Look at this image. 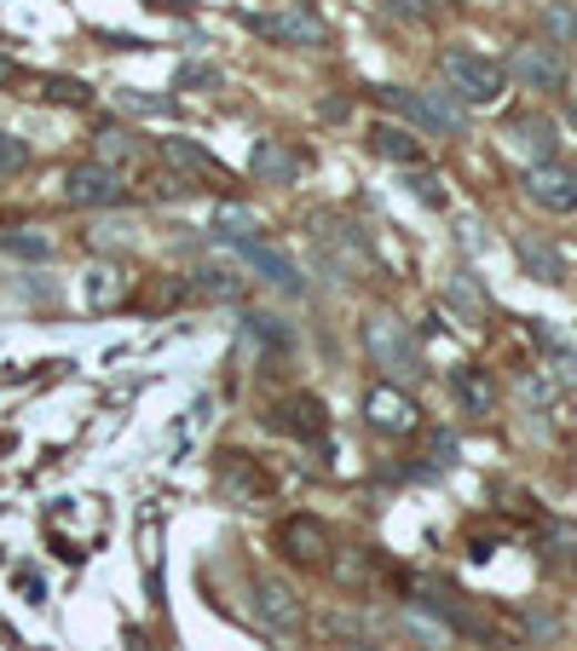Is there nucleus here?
<instances>
[{"instance_id":"f257e3e1","label":"nucleus","mask_w":577,"mask_h":651,"mask_svg":"<svg viewBox=\"0 0 577 651\" xmlns=\"http://www.w3.org/2000/svg\"><path fill=\"white\" fill-rule=\"evenodd\" d=\"M439 70H445V81H451V93L468 104V110H485V104H497V99L508 93V70L497 64V58L474 52V47H451V52L439 58Z\"/></svg>"},{"instance_id":"f03ea898","label":"nucleus","mask_w":577,"mask_h":651,"mask_svg":"<svg viewBox=\"0 0 577 651\" xmlns=\"http://www.w3.org/2000/svg\"><path fill=\"white\" fill-rule=\"evenodd\" d=\"M364 352H370V364L382 369L387 380H416L422 375V352H416L411 335H404L398 317H370L364 323Z\"/></svg>"},{"instance_id":"7ed1b4c3","label":"nucleus","mask_w":577,"mask_h":651,"mask_svg":"<svg viewBox=\"0 0 577 651\" xmlns=\"http://www.w3.org/2000/svg\"><path fill=\"white\" fill-rule=\"evenodd\" d=\"M364 421L382 438H411V433H422V404L398 380H382V387L364 393Z\"/></svg>"},{"instance_id":"20e7f679","label":"nucleus","mask_w":577,"mask_h":651,"mask_svg":"<svg viewBox=\"0 0 577 651\" xmlns=\"http://www.w3.org/2000/svg\"><path fill=\"white\" fill-rule=\"evenodd\" d=\"M503 70L526 87V93H560L566 87V58H560L555 41H519Z\"/></svg>"},{"instance_id":"39448f33","label":"nucleus","mask_w":577,"mask_h":651,"mask_svg":"<svg viewBox=\"0 0 577 651\" xmlns=\"http://www.w3.org/2000/svg\"><path fill=\"white\" fill-rule=\"evenodd\" d=\"M122 196H128V173L99 156L70 167V180H64V202H75V208H115Z\"/></svg>"},{"instance_id":"423d86ee","label":"nucleus","mask_w":577,"mask_h":651,"mask_svg":"<svg viewBox=\"0 0 577 651\" xmlns=\"http://www.w3.org/2000/svg\"><path fill=\"white\" fill-rule=\"evenodd\" d=\"M526 202L543 214H577V167L532 162L526 167Z\"/></svg>"},{"instance_id":"0eeeda50","label":"nucleus","mask_w":577,"mask_h":651,"mask_svg":"<svg viewBox=\"0 0 577 651\" xmlns=\"http://www.w3.org/2000/svg\"><path fill=\"white\" fill-rule=\"evenodd\" d=\"M260 35H272L277 47H295V52H317L330 35H324V23H317L312 12L301 7H283V12H266L260 18Z\"/></svg>"},{"instance_id":"6e6552de","label":"nucleus","mask_w":577,"mask_h":651,"mask_svg":"<svg viewBox=\"0 0 577 651\" xmlns=\"http://www.w3.org/2000/svg\"><path fill=\"white\" fill-rule=\"evenodd\" d=\"M277 548H283L288 559H295V566H324V559H330V537H324V525L306 519V513L283 519V530H277Z\"/></svg>"},{"instance_id":"1a4fd4ad","label":"nucleus","mask_w":577,"mask_h":651,"mask_svg":"<svg viewBox=\"0 0 577 651\" xmlns=\"http://www.w3.org/2000/svg\"><path fill=\"white\" fill-rule=\"evenodd\" d=\"M249 173L260 185H295L301 180V156L288 151L283 139H260L254 151H249Z\"/></svg>"},{"instance_id":"9d476101","label":"nucleus","mask_w":577,"mask_h":651,"mask_svg":"<svg viewBox=\"0 0 577 651\" xmlns=\"http://www.w3.org/2000/svg\"><path fill=\"white\" fill-rule=\"evenodd\" d=\"M254 611H260V623L277 629V634H295L301 629V600L288 594L283 582H254Z\"/></svg>"},{"instance_id":"9b49d317","label":"nucleus","mask_w":577,"mask_h":651,"mask_svg":"<svg viewBox=\"0 0 577 651\" xmlns=\"http://www.w3.org/2000/svg\"><path fill=\"white\" fill-rule=\"evenodd\" d=\"M243 254H249V265L260 277H266L277 294H306V277H301V265L288 260V254H277V248H266V243H243Z\"/></svg>"},{"instance_id":"f8f14e48","label":"nucleus","mask_w":577,"mask_h":651,"mask_svg":"<svg viewBox=\"0 0 577 651\" xmlns=\"http://www.w3.org/2000/svg\"><path fill=\"white\" fill-rule=\"evenodd\" d=\"M451 393H456V404L468 409V416H497V380H490L485 369H456Z\"/></svg>"},{"instance_id":"ddd939ff","label":"nucleus","mask_w":577,"mask_h":651,"mask_svg":"<svg viewBox=\"0 0 577 651\" xmlns=\"http://www.w3.org/2000/svg\"><path fill=\"white\" fill-rule=\"evenodd\" d=\"M220 490H225L231 501H243V508L266 501V479H254L249 456H220Z\"/></svg>"},{"instance_id":"4468645a","label":"nucleus","mask_w":577,"mask_h":651,"mask_svg":"<svg viewBox=\"0 0 577 651\" xmlns=\"http://www.w3.org/2000/svg\"><path fill=\"white\" fill-rule=\"evenodd\" d=\"M162 156L173 162V167H185V173H196V180H209V185H225V167L202 151L196 139H162Z\"/></svg>"},{"instance_id":"2eb2a0df","label":"nucleus","mask_w":577,"mask_h":651,"mask_svg":"<svg viewBox=\"0 0 577 651\" xmlns=\"http://www.w3.org/2000/svg\"><path fill=\"white\" fill-rule=\"evenodd\" d=\"M508 144H519L532 162H555V122H543V115H519V122H508Z\"/></svg>"},{"instance_id":"dca6fc26","label":"nucleus","mask_w":577,"mask_h":651,"mask_svg":"<svg viewBox=\"0 0 577 651\" xmlns=\"http://www.w3.org/2000/svg\"><path fill=\"white\" fill-rule=\"evenodd\" d=\"M370 144H375V156H387V162L422 167V144H416V133H411V128H393V122H382V128H370Z\"/></svg>"},{"instance_id":"f3484780","label":"nucleus","mask_w":577,"mask_h":651,"mask_svg":"<svg viewBox=\"0 0 577 651\" xmlns=\"http://www.w3.org/2000/svg\"><path fill=\"white\" fill-rule=\"evenodd\" d=\"M283 427L295 433V438H306V444H312V438H324V433H330V421H324V404H317L312 393H295V398L283 404Z\"/></svg>"},{"instance_id":"a211bd4d","label":"nucleus","mask_w":577,"mask_h":651,"mask_svg":"<svg viewBox=\"0 0 577 651\" xmlns=\"http://www.w3.org/2000/svg\"><path fill=\"white\" fill-rule=\"evenodd\" d=\"M128 294V277H122V265H93V272H87V306H99V312H110L115 301H122Z\"/></svg>"},{"instance_id":"6ab92c4d","label":"nucleus","mask_w":577,"mask_h":651,"mask_svg":"<svg viewBox=\"0 0 577 651\" xmlns=\"http://www.w3.org/2000/svg\"><path fill=\"white\" fill-rule=\"evenodd\" d=\"M514 254H519V265H526V272H532L537 283H560V277H566L560 254H555V248H543V243H526V236H519Z\"/></svg>"},{"instance_id":"aec40b11","label":"nucleus","mask_w":577,"mask_h":651,"mask_svg":"<svg viewBox=\"0 0 577 651\" xmlns=\"http://www.w3.org/2000/svg\"><path fill=\"white\" fill-rule=\"evenodd\" d=\"M254 231H260V225H254L249 208H220V214H214V236H220V243H237V248H243V243H254Z\"/></svg>"},{"instance_id":"412c9836","label":"nucleus","mask_w":577,"mask_h":651,"mask_svg":"<svg viewBox=\"0 0 577 651\" xmlns=\"http://www.w3.org/2000/svg\"><path fill=\"white\" fill-rule=\"evenodd\" d=\"M543 29H548L555 47H577V12L566 7V0H548L543 7Z\"/></svg>"},{"instance_id":"4be33fe9","label":"nucleus","mask_w":577,"mask_h":651,"mask_svg":"<svg viewBox=\"0 0 577 651\" xmlns=\"http://www.w3.org/2000/svg\"><path fill=\"white\" fill-rule=\"evenodd\" d=\"M0 248L18 254V260H52V243L36 236V231H7V236H0Z\"/></svg>"},{"instance_id":"5701e85b","label":"nucleus","mask_w":577,"mask_h":651,"mask_svg":"<svg viewBox=\"0 0 577 651\" xmlns=\"http://www.w3.org/2000/svg\"><path fill=\"white\" fill-rule=\"evenodd\" d=\"M23 167H29V144L18 133H0V180H18Z\"/></svg>"},{"instance_id":"b1692460","label":"nucleus","mask_w":577,"mask_h":651,"mask_svg":"<svg viewBox=\"0 0 577 651\" xmlns=\"http://www.w3.org/2000/svg\"><path fill=\"white\" fill-rule=\"evenodd\" d=\"M41 87H47V99H58V104H87V99H93V87L70 81V75H47Z\"/></svg>"},{"instance_id":"393cba45","label":"nucleus","mask_w":577,"mask_h":651,"mask_svg":"<svg viewBox=\"0 0 577 651\" xmlns=\"http://www.w3.org/2000/svg\"><path fill=\"white\" fill-rule=\"evenodd\" d=\"M133 151H139L133 133H122V128H104V133H99V162H110V167H115V162L133 156Z\"/></svg>"},{"instance_id":"a878e982","label":"nucleus","mask_w":577,"mask_h":651,"mask_svg":"<svg viewBox=\"0 0 577 651\" xmlns=\"http://www.w3.org/2000/svg\"><path fill=\"white\" fill-rule=\"evenodd\" d=\"M180 87H185V93H220V70L214 64H185Z\"/></svg>"},{"instance_id":"bb28decb","label":"nucleus","mask_w":577,"mask_h":651,"mask_svg":"<svg viewBox=\"0 0 577 651\" xmlns=\"http://www.w3.org/2000/svg\"><path fill=\"white\" fill-rule=\"evenodd\" d=\"M202 288H209V294H220V301H237V294H243L237 272H225V265H209V272H202Z\"/></svg>"},{"instance_id":"cd10ccee","label":"nucleus","mask_w":577,"mask_h":651,"mask_svg":"<svg viewBox=\"0 0 577 651\" xmlns=\"http://www.w3.org/2000/svg\"><path fill=\"white\" fill-rule=\"evenodd\" d=\"M451 301H456V306H468V312H485V294H479V283H474L468 272H462V277L451 283Z\"/></svg>"},{"instance_id":"c85d7f7f","label":"nucleus","mask_w":577,"mask_h":651,"mask_svg":"<svg viewBox=\"0 0 577 651\" xmlns=\"http://www.w3.org/2000/svg\"><path fill=\"white\" fill-rule=\"evenodd\" d=\"M122 110H139V115H162V110H168V99H151V93H133V87H128V93H122Z\"/></svg>"},{"instance_id":"c756f323","label":"nucleus","mask_w":577,"mask_h":651,"mask_svg":"<svg viewBox=\"0 0 577 651\" xmlns=\"http://www.w3.org/2000/svg\"><path fill=\"white\" fill-rule=\"evenodd\" d=\"M555 380H560V387H577V352L555 346Z\"/></svg>"},{"instance_id":"7c9ffc66","label":"nucleus","mask_w":577,"mask_h":651,"mask_svg":"<svg viewBox=\"0 0 577 651\" xmlns=\"http://www.w3.org/2000/svg\"><path fill=\"white\" fill-rule=\"evenodd\" d=\"M387 12H398V18H427V0H387Z\"/></svg>"},{"instance_id":"2f4dec72","label":"nucleus","mask_w":577,"mask_h":651,"mask_svg":"<svg viewBox=\"0 0 577 651\" xmlns=\"http://www.w3.org/2000/svg\"><path fill=\"white\" fill-rule=\"evenodd\" d=\"M416 196H422V202H445V196H439V180H433V173H422V180H416Z\"/></svg>"},{"instance_id":"473e14b6","label":"nucleus","mask_w":577,"mask_h":651,"mask_svg":"<svg viewBox=\"0 0 577 651\" xmlns=\"http://www.w3.org/2000/svg\"><path fill=\"white\" fill-rule=\"evenodd\" d=\"M330 651H375V645H364V640H341V645H330Z\"/></svg>"},{"instance_id":"72a5a7b5","label":"nucleus","mask_w":577,"mask_h":651,"mask_svg":"<svg viewBox=\"0 0 577 651\" xmlns=\"http://www.w3.org/2000/svg\"><path fill=\"white\" fill-rule=\"evenodd\" d=\"M7 75H12V64H7V58H0V81H7Z\"/></svg>"}]
</instances>
